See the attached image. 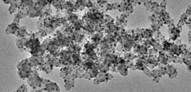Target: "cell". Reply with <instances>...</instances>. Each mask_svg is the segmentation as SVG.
I'll use <instances>...</instances> for the list:
<instances>
[{
    "instance_id": "6",
    "label": "cell",
    "mask_w": 191,
    "mask_h": 92,
    "mask_svg": "<svg viewBox=\"0 0 191 92\" xmlns=\"http://www.w3.org/2000/svg\"><path fill=\"white\" fill-rule=\"evenodd\" d=\"M4 2V3H5V4H11V1H3Z\"/></svg>"
},
{
    "instance_id": "2",
    "label": "cell",
    "mask_w": 191,
    "mask_h": 92,
    "mask_svg": "<svg viewBox=\"0 0 191 92\" xmlns=\"http://www.w3.org/2000/svg\"><path fill=\"white\" fill-rule=\"evenodd\" d=\"M19 29L18 24L15 23H12L8 26L6 29V34H16Z\"/></svg>"
},
{
    "instance_id": "5",
    "label": "cell",
    "mask_w": 191,
    "mask_h": 92,
    "mask_svg": "<svg viewBox=\"0 0 191 92\" xmlns=\"http://www.w3.org/2000/svg\"><path fill=\"white\" fill-rule=\"evenodd\" d=\"M16 91H27V87L25 84H22V86L19 87L18 89H17Z\"/></svg>"
},
{
    "instance_id": "3",
    "label": "cell",
    "mask_w": 191,
    "mask_h": 92,
    "mask_svg": "<svg viewBox=\"0 0 191 92\" xmlns=\"http://www.w3.org/2000/svg\"><path fill=\"white\" fill-rule=\"evenodd\" d=\"M41 15L40 10L37 8L35 6L31 7V8L27 9V15L31 17V18H33V17H38Z\"/></svg>"
},
{
    "instance_id": "1",
    "label": "cell",
    "mask_w": 191,
    "mask_h": 92,
    "mask_svg": "<svg viewBox=\"0 0 191 92\" xmlns=\"http://www.w3.org/2000/svg\"><path fill=\"white\" fill-rule=\"evenodd\" d=\"M42 78L39 76L37 70H33L30 74L29 76L28 77L27 83L34 90L32 91L38 90L37 88L41 87L42 83Z\"/></svg>"
},
{
    "instance_id": "4",
    "label": "cell",
    "mask_w": 191,
    "mask_h": 92,
    "mask_svg": "<svg viewBox=\"0 0 191 92\" xmlns=\"http://www.w3.org/2000/svg\"><path fill=\"white\" fill-rule=\"evenodd\" d=\"M27 34V28L25 26L19 27V29L16 33L17 36L18 38H24Z\"/></svg>"
}]
</instances>
